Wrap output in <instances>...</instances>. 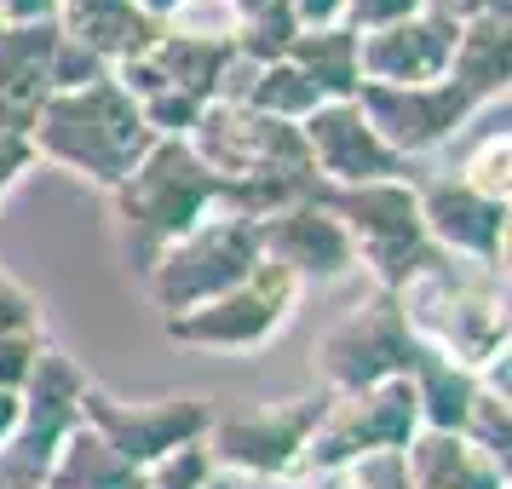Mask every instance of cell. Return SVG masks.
Segmentation results:
<instances>
[{"mask_svg":"<svg viewBox=\"0 0 512 489\" xmlns=\"http://www.w3.org/2000/svg\"><path fill=\"white\" fill-rule=\"evenodd\" d=\"M397 311L415 346L449 357L466 374L507 357V271L438 254L397 288Z\"/></svg>","mask_w":512,"mask_h":489,"instance_id":"6da1fadb","label":"cell"},{"mask_svg":"<svg viewBox=\"0 0 512 489\" xmlns=\"http://www.w3.org/2000/svg\"><path fill=\"white\" fill-rule=\"evenodd\" d=\"M24 139L35 162L64 167V173H75V179H87L98 190H116L150 156L156 133L144 127L133 98L116 87V75H98L87 87L52 93Z\"/></svg>","mask_w":512,"mask_h":489,"instance_id":"7a4b0ae2","label":"cell"},{"mask_svg":"<svg viewBox=\"0 0 512 489\" xmlns=\"http://www.w3.org/2000/svg\"><path fill=\"white\" fill-rule=\"evenodd\" d=\"M110 208H116L121 259L144 282L167 242H179L196 219L219 208V179L190 156L185 139H156L150 156L110 190Z\"/></svg>","mask_w":512,"mask_h":489,"instance_id":"3957f363","label":"cell"},{"mask_svg":"<svg viewBox=\"0 0 512 489\" xmlns=\"http://www.w3.org/2000/svg\"><path fill=\"white\" fill-rule=\"evenodd\" d=\"M317 208L340 219V231L357 248V265L369 271L374 288L397 294L403 282L426 271L438 248L420 231V202L415 179H374V185H317Z\"/></svg>","mask_w":512,"mask_h":489,"instance_id":"277c9868","label":"cell"},{"mask_svg":"<svg viewBox=\"0 0 512 489\" xmlns=\"http://www.w3.org/2000/svg\"><path fill=\"white\" fill-rule=\"evenodd\" d=\"M415 334L397 311V294L369 288L363 300H351L346 311H334L328 328L311 346V374H317V392L340 397V392H363L380 380H409L415 363Z\"/></svg>","mask_w":512,"mask_h":489,"instance_id":"5b68a950","label":"cell"},{"mask_svg":"<svg viewBox=\"0 0 512 489\" xmlns=\"http://www.w3.org/2000/svg\"><path fill=\"white\" fill-rule=\"evenodd\" d=\"M259 265V236L248 219L213 208L208 219H196L179 242H167L150 277H144V294L162 317H179V311H196V305L219 300L225 288L248 277Z\"/></svg>","mask_w":512,"mask_h":489,"instance_id":"8992f818","label":"cell"},{"mask_svg":"<svg viewBox=\"0 0 512 489\" xmlns=\"http://www.w3.org/2000/svg\"><path fill=\"white\" fill-rule=\"evenodd\" d=\"M415 432H420V409L409 380H380V386H363V392H340L328 397L317 426H311L300 472H346L369 455L409 449Z\"/></svg>","mask_w":512,"mask_h":489,"instance_id":"52a82bcc","label":"cell"},{"mask_svg":"<svg viewBox=\"0 0 512 489\" xmlns=\"http://www.w3.org/2000/svg\"><path fill=\"white\" fill-rule=\"evenodd\" d=\"M81 420H87L127 466L150 472V466H162L167 455H179V449L208 438L213 403L208 397H190V392L121 397V392H110V386L87 380V392H81Z\"/></svg>","mask_w":512,"mask_h":489,"instance_id":"ba28073f","label":"cell"},{"mask_svg":"<svg viewBox=\"0 0 512 489\" xmlns=\"http://www.w3.org/2000/svg\"><path fill=\"white\" fill-rule=\"evenodd\" d=\"M185 144L190 156L225 185H236V179H317L300 127L259 116L248 104H202Z\"/></svg>","mask_w":512,"mask_h":489,"instance_id":"9c48e42d","label":"cell"},{"mask_svg":"<svg viewBox=\"0 0 512 489\" xmlns=\"http://www.w3.org/2000/svg\"><path fill=\"white\" fill-rule=\"evenodd\" d=\"M300 294L305 288L288 277L282 265L259 259L236 288H225L219 300L196 305V311L162 317V328H167V340H179V346H190V351H259L288 328Z\"/></svg>","mask_w":512,"mask_h":489,"instance_id":"30bf717a","label":"cell"},{"mask_svg":"<svg viewBox=\"0 0 512 489\" xmlns=\"http://www.w3.org/2000/svg\"><path fill=\"white\" fill-rule=\"evenodd\" d=\"M323 403L328 392H300V397H265V403H248V409H231V415H213L208 438H202L213 472H254V478L294 472Z\"/></svg>","mask_w":512,"mask_h":489,"instance_id":"8fae6325","label":"cell"},{"mask_svg":"<svg viewBox=\"0 0 512 489\" xmlns=\"http://www.w3.org/2000/svg\"><path fill=\"white\" fill-rule=\"evenodd\" d=\"M357 110L369 116V127L392 144L403 162H420V156L461 139L478 121L484 98L443 75L432 87H357Z\"/></svg>","mask_w":512,"mask_h":489,"instance_id":"7c38bea8","label":"cell"},{"mask_svg":"<svg viewBox=\"0 0 512 489\" xmlns=\"http://www.w3.org/2000/svg\"><path fill=\"white\" fill-rule=\"evenodd\" d=\"M81 392H87V369L75 363L70 351L47 346L24 380V415H18L12 443L0 449V461L47 484V466L58 455V443L81 426Z\"/></svg>","mask_w":512,"mask_h":489,"instance_id":"4fadbf2b","label":"cell"},{"mask_svg":"<svg viewBox=\"0 0 512 489\" xmlns=\"http://www.w3.org/2000/svg\"><path fill=\"white\" fill-rule=\"evenodd\" d=\"M305 156L317 185H374V179H415V162H403L392 144L369 127L357 98H328L300 121Z\"/></svg>","mask_w":512,"mask_h":489,"instance_id":"5bb4252c","label":"cell"},{"mask_svg":"<svg viewBox=\"0 0 512 489\" xmlns=\"http://www.w3.org/2000/svg\"><path fill=\"white\" fill-rule=\"evenodd\" d=\"M415 202H420V231L438 254L507 271V208L501 202L472 196L455 173L415 179Z\"/></svg>","mask_w":512,"mask_h":489,"instance_id":"9a60e30c","label":"cell"},{"mask_svg":"<svg viewBox=\"0 0 512 489\" xmlns=\"http://www.w3.org/2000/svg\"><path fill=\"white\" fill-rule=\"evenodd\" d=\"M254 236H259V259L282 265L300 288L305 282H340L357 271L351 236L340 231V219H328L317 208V196H300V202L254 219Z\"/></svg>","mask_w":512,"mask_h":489,"instance_id":"2e32d148","label":"cell"},{"mask_svg":"<svg viewBox=\"0 0 512 489\" xmlns=\"http://www.w3.org/2000/svg\"><path fill=\"white\" fill-rule=\"evenodd\" d=\"M455 29L438 12H415L403 24L369 29L357 35V75L363 87H432L449 75V58H455Z\"/></svg>","mask_w":512,"mask_h":489,"instance_id":"e0dca14e","label":"cell"},{"mask_svg":"<svg viewBox=\"0 0 512 489\" xmlns=\"http://www.w3.org/2000/svg\"><path fill=\"white\" fill-rule=\"evenodd\" d=\"M52 52L58 24H6L0 29V133L24 139L41 104L52 98Z\"/></svg>","mask_w":512,"mask_h":489,"instance_id":"ac0fdd59","label":"cell"},{"mask_svg":"<svg viewBox=\"0 0 512 489\" xmlns=\"http://www.w3.org/2000/svg\"><path fill=\"white\" fill-rule=\"evenodd\" d=\"M52 24H58L64 41H75L81 52H93L104 70L139 58V52L162 35V24L144 18L133 0H58V18H52Z\"/></svg>","mask_w":512,"mask_h":489,"instance_id":"d6986e66","label":"cell"},{"mask_svg":"<svg viewBox=\"0 0 512 489\" xmlns=\"http://www.w3.org/2000/svg\"><path fill=\"white\" fill-rule=\"evenodd\" d=\"M449 81H461L466 93L484 104L507 98L512 81V12H478L455 29V58H449Z\"/></svg>","mask_w":512,"mask_h":489,"instance_id":"ffe728a7","label":"cell"},{"mask_svg":"<svg viewBox=\"0 0 512 489\" xmlns=\"http://www.w3.org/2000/svg\"><path fill=\"white\" fill-rule=\"evenodd\" d=\"M47 489H144V472L139 466H127L116 449L81 420L70 438L58 443V455H52Z\"/></svg>","mask_w":512,"mask_h":489,"instance_id":"44dd1931","label":"cell"},{"mask_svg":"<svg viewBox=\"0 0 512 489\" xmlns=\"http://www.w3.org/2000/svg\"><path fill=\"white\" fill-rule=\"evenodd\" d=\"M288 64L328 98H357L363 75H357V35L346 24H323V29H300L294 47H288Z\"/></svg>","mask_w":512,"mask_h":489,"instance_id":"7402d4cb","label":"cell"},{"mask_svg":"<svg viewBox=\"0 0 512 489\" xmlns=\"http://www.w3.org/2000/svg\"><path fill=\"white\" fill-rule=\"evenodd\" d=\"M236 47H219V41H196V35H179V29H167L144 47V64L173 81L179 93H190L196 104H213V87H219V70L231 64Z\"/></svg>","mask_w":512,"mask_h":489,"instance_id":"603a6c76","label":"cell"},{"mask_svg":"<svg viewBox=\"0 0 512 489\" xmlns=\"http://www.w3.org/2000/svg\"><path fill=\"white\" fill-rule=\"evenodd\" d=\"M484 127L478 133H466V150H461V167H455V179H461L472 196H484V202H501L507 208L512 196V133H507V98H495L484 104Z\"/></svg>","mask_w":512,"mask_h":489,"instance_id":"cb8c5ba5","label":"cell"},{"mask_svg":"<svg viewBox=\"0 0 512 489\" xmlns=\"http://www.w3.org/2000/svg\"><path fill=\"white\" fill-rule=\"evenodd\" d=\"M409 386H415V409H420V426L426 432H461L466 403L478 392V374L455 369L449 357L420 346L415 363H409Z\"/></svg>","mask_w":512,"mask_h":489,"instance_id":"d4e9b609","label":"cell"},{"mask_svg":"<svg viewBox=\"0 0 512 489\" xmlns=\"http://www.w3.org/2000/svg\"><path fill=\"white\" fill-rule=\"evenodd\" d=\"M242 104L248 110H259V116H277V121H294L300 127L317 104H323V93L305 81L288 58H277V64H259L254 81H248V93H242Z\"/></svg>","mask_w":512,"mask_h":489,"instance_id":"484cf974","label":"cell"},{"mask_svg":"<svg viewBox=\"0 0 512 489\" xmlns=\"http://www.w3.org/2000/svg\"><path fill=\"white\" fill-rule=\"evenodd\" d=\"M461 438L472 455H484L495 472H512V397L501 392H472L466 403V420H461Z\"/></svg>","mask_w":512,"mask_h":489,"instance_id":"4316f807","label":"cell"},{"mask_svg":"<svg viewBox=\"0 0 512 489\" xmlns=\"http://www.w3.org/2000/svg\"><path fill=\"white\" fill-rule=\"evenodd\" d=\"M300 29L305 24L294 18V6H288V0H271V6H259L254 18H242V29H236V52L254 58V64H277V58H288V47H294Z\"/></svg>","mask_w":512,"mask_h":489,"instance_id":"83f0119b","label":"cell"},{"mask_svg":"<svg viewBox=\"0 0 512 489\" xmlns=\"http://www.w3.org/2000/svg\"><path fill=\"white\" fill-rule=\"evenodd\" d=\"M167 29H179V35H196V41H219V47H236V29H242V18H236L225 0H185V6L167 18Z\"/></svg>","mask_w":512,"mask_h":489,"instance_id":"f1b7e54d","label":"cell"},{"mask_svg":"<svg viewBox=\"0 0 512 489\" xmlns=\"http://www.w3.org/2000/svg\"><path fill=\"white\" fill-rule=\"evenodd\" d=\"M47 346V328H0V392H24L29 369Z\"/></svg>","mask_w":512,"mask_h":489,"instance_id":"f546056e","label":"cell"},{"mask_svg":"<svg viewBox=\"0 0 512 489\" xmlns=\"http://www.w3.org/2000/svg\"><path fill=\"white\" fill-rule=\"evenodd\" d=\"M202 489H351V472H277V478H254V472H208Z\"/></svg>","mask_w":512,"mask_h":489,"instance_id":"4dcf8cb0","label":"cell"},{"mask_svg":"<svg viewBox=\"0 0 512 489\" xmlns=\"http://www.w3.org/2000/svg\"><path fill=\"white\" fill-rule=\"evenodd\" d=\"M208 472H213L208 449L190 443V449H179V455H167L162 466H150V472H144V489H202Z\"/></svg>","mask_w":512,"mask_h":489,"instance_id":"1f68e13d","label":"cell"},{"mask_svg":"<svg viewBox=\"0 0 512 489\" xmlns=\"http://www.w3.org/2000/svg\"><path fill=\"white\" fill-rule=\"evenodd\" d=\"M415 12H426V0H346L340 24H346L351 35H369V29L403 24V18H415Z\"/></svg>","mask_w":512,"mask_h":489,"instance_id":"d6a6232c","label":"cell"},{"mask_svg":"<svg viewBox=\"0 0 512 489\" xmlns=\"http://www.w3.org/2000/svg\"><path fill=\"white\" fill-rule=\"evenodd\" d=\"M351 489H409V472H403V449H386V455H369V461L346 466Z\"/></svg>","mask_w":512,"mask_h":489,"instance_id":"836d02e7","label":"cell"},{"mask_svg":"<svg viewBox=\"0 0 512 489\" xmlns=\"http://www.w3.org/2000/svg\"><path fill=\"white\" fill-rule=\"evenodd\" d=\"M0 328H41V300L6 271H0Z\"/></svg>","mask_w":512,"mask_h":489,"instance_id":"e575fe53","label":"cell"},{"mask_svg":"<svg viewBox=\"0 0 512 489\" xmlns=\"http://www.w3.org/2000/svg\"><path fill=\"white\" fill-rule=\"evenodd\" d=\"M29 167H35V156H29V139H18V133H0V196L18 185Z\"/></svg>","mask_w":512,"mask_h":489,"instance_id":"d590c367","label":"cell"},{"mask_svg":"<svg viewBox=\"0 0 512 489\" xmlns=\"http://www.w3.org/2000/svg\"><path fill=\"white\" fill-rule=\"evenodd\" d=\"M426 12H438L449 24H466L478 12H512V0H426Z\"/></svg>","mask_w":512,"mask_h":489,"instance_id":"8d00e7d4","label":"cell"},{"mask_svg":"<svg viewBox=\"0 0 512 489\" xmlns=\"http://www.w3.org/2000/svg\"><path fill=\"white\" fill-rule=\"evenodd\" d=\"M58 0H0V24H52Z\"/></svg>","mask_w":512,"mask_h":489,"instance_id":"74e56055","label":"cell"},{"mask_svg":"<svg viewBox=\"0 0 512 489\" xmlns=\"http://www.w3.org/2000/svg\"><path fill=\"white\" fill-rule=\"evenodd\" d=\"M294 6V18L305 29H323V24H340V12H346V0H288Z\"/></svg>","mask_w":512,"mask_h":489,"instance_id":"f35d334b","label":"cell"},{"mask_svg":"<svg viewBox=\"0 0 512 489\" xmlns=\"http://www.w3.org/2000/svg\"><path fill=\"white\" fill-rule=\"evenodd\" d=\"M18 415H24V392H0V449L18 432Z\"/></svg>","mask_w":512,"mask_h":489,"instance_id":"ab89813d","label":"cell"},{"mask_svg":"<svg viewBox=\"0 0 512 489\" xmlns=\"http://www.w3.org/2000/svg\"><path fill=\"white\" fill-rule=\"evenodd\" d=\"M133 6H139L144 18H156V24H167V18H173V12H179L185 0H133Z\"/></svg>","mask_w":512,"mask_h":489,"instance_id":"60d3db41","label":"cell"},{"mask_svg":"<svg viewBox=\"0 0 512 489\" xmlns=\"http://www.w3.org/2000/svg\"><path fill=\"white\" fill-rule=\"evenodd\" d=\"M225 6H231L236 18H254L259 6H271V0H225Z\"/></svg>","mask_w":512,"mask_h":489,"instance_id":"b9f144b4","label":"cell"},{"mask_svg":"<svg viewBox=\"0 0 512 489\" xmlns=\"http://www.w3.org/2000/svg\"><path fill=\"white\" fill-rule=\"evenodd\" d=\"M0 29H6V24H0Z\"/></svg>","mask_w":512,"mask_h":489,"instance_id":"7bdbcfd3","label":"cell"}]
</instances>
